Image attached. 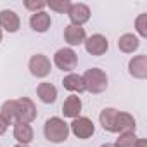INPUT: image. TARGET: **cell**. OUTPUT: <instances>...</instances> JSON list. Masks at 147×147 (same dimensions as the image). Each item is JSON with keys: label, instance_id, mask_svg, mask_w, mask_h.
Listing matches in <instances>:
<instances>
[{"label": "cell", "instance_id": "52a82bcc", "mask_svg": "<svg viewBox=\"0 0 147 147\" xmlns=\"http://www.w3.org/2000/svg\"><path fill=\"white\" fill-rule=\"evenodd\" d=\"M16 106H18V121H23V123H31L36 119V106L33 104L31 99L28 97H21V99H16Z\"/></svg>", "mask_w": 147, "mask_h": 147}, {"label": "cell", "instance_id": "d4e9b609", "mask_svg": "<svg viewBox=\"0 0 147 147\" xmlns=\"http://www.w3.org/2000/svg\"><path fill=\"white\" fill-rule=\"evenodd\" d=\"M7 128H9V123H7L2 116H0V135H4V133L7 131Z\"/></svg>", "mask_w": 147, "mask_h": 147}, {"label": "cell", "instance_id": "4316f807", "mask_svg": "<svg viewBox=\"0 0 147 147\" xmlns=\"http://www.w3.org/2000/svg\"><path fill=\"white\" fill-rule=\"evenodd\" d=\"M2 38H4V31H2V28H0V42H2Z\"/></svg>", "mask_w": 147, "mask_h": 147}, {"label": "cell", "instance_id": "7a4b0ae2", "mask_svg": "<svg viewBox=\"0 0 147 147\" xmlns=\"http://www.w3.org/2000/svg\"><path fill=\"white\" fill-rule=\"evenodd\" d=\"M85 82V88L90 94H102L107 88V75L100 67H90L82 75Z\"/></svg>", "mask_w": 147, "mask_h": 147}, {"label": "cell", "instance_id": "44dd1931", "mask_svg": "<svg viewBox=\"0 0 147 147\" xmlns=\"http://www.w3.org/2000/svg\"><path fill=\"white\" fill-rule=\"evenodd\" d=\"M137 144H138V137L135 135V131H130V133H119V137L116 138L113 145L114 147H137Z\"/></svg>", "mask_w": 147, "mask_h": 147}, {"label": "cell", "instance_id": "9a60e30c", "mask_svg": "<svg viewBox=\"0 0 147 147\" xmlns=\"http://www.w3.org/2000/svg\"><path fill=\"white\" fill-rule=\"evenodd\" d=\"M82 107H83L82 99H80L78 95L73 94V95H69V97L64 100V104H62V114H64V118H71V119H75V118H78V116H80Z\"/></svg>", "mask_w": 147, "mask_h": 147}, {"label": "cell", "instance_id": "7402d4cb", "mask_svg": "<svg viewBox=\"0 0 147 147\" xmlns=\"http://www.w3.org/2000/svg\"><path fill=\"white\" fill-rule=\"evenodd\" d=\"M47 7H50V11H55L59 14H67L69 7H71V2L69 0H49L47 2Z\"/></svg>", "mask_w": 147, "mask_h": 147}, {"label": "cell", "instance_id": "6da1fadb", "mask_svg": "<svg viewBox=\"0 0 147 147\" xmlns=\"http://www.w3.org/2000/svg\"><path fill=\"white\" fill-rule=\"evenodd\" d=\"M69 133H71L69 131V125L62 118H59V116L49 118L45 121V125H43V135L52 144H62V142H66L67 137H69Z\"/></svg>", "mask_w": 147, "mask_h": 147}, {"label": "cell", "instance_id": "e0dca14e", "mask_svg": "<svg viewBox=\"0 0 147 147\" xmlns=\"http://www.w3.org/2000/svg\"><path fill=\"white\" fill-rule=\"evenodd\" d=\"M138 47H140V40H138V36L133 35V33H125V35H121L119 40H118V49H119L123 54H133Z\"/></svg>", "mask_w": 147, "mask_h": 147}, {"label": "cell", "instance_id": "ac0fdd59", "mask_svg": "<svg viewBox=\"0 0 147 147\" xmlns=\"http://www.w3.org/2000/svg\"><path fill=\"white\" fill-rule=\"evenodd\" d=\"M36 95L43 104H54L57 99V88L49 82H42L36 87Z\"/></svg>", "mask_w": 147, "mask_h": 147}, {"label": "cell", "instance_id": "8992f818", "mask_svg": "<svg viewBox=\"0 0 147 147\" xmlns=\"http://www.w3.org/2000/svg\"><path fill=\"white\" fill-rule=\"evenodd\" d=\"M83 45H85V50H87L90 55H95V57L104 55V54L107 52V49H109L107 38H106L104 35H100V33H95V35L87 36L85 42H83Z\"/></svg>", "mask_w": 147, "mask_h": 147}, {"label": "cell", "instance_id": "2e32d148", "mask_svg": "<svg viewBox=\"0 0 147 147\" xmlns=\"http://www.w3.org/2000/svg\"><path fill=\"white\" fill-rule=\"evenodd\" d=\"M50 24H52L50 14H47L45 11L35 12V14H31V18H30V26H31V30L36 31V33H45V31H49Z\"/></svg>", "mask_w": 147, "mask_h": 147}, {"label": "cell", "instance_id": "3957f363", "mask_svg": "<svg viewBox=\"0 0 147 147\" xmlns=\"http://www.w3.org/2000/svg\"><path fill=\"white\" fill-rule=\"evenodd\" d=\"M54 64L62 71H73L78 66V55L73 49L62 47L54 54Z\"/></svg>", "mask_w": 147, "mask_h": 147}, {"label": "cell", "instance_id": "ba28073f", "mask_svg": "<svg viewBox=\"0 0 147 147\" xmlns=\"http://www.w3.org/2000/svg\"><path fill=\"white\" fill-rule=\"evenodd\" d=\"M69 21L71 24L75 26H83L85 23L90 21V7L83 2H76V4H71L69 11H67Z\"/></svg>", "mask_w": 147, "mask_h": 147}, {"label": "cell", "instance_id": "83f0119b", "mask_svg": "<svg viewBox=\"0 0 147 147\" xmlns=\"http://www.w3.org/2000/svg\"><path fill=\"white\" fill-rule=\"evenodd\" d=\"M14 147H30V145H21V144H16Z\"/></svg>", "mask_w": 147, "mask_h": 147}, {"label": "cell", "instance_id": "277c9868", "mask_svg": "<svg viewBox=\"0 0 147 147\" xmlns=\"http://www.w3.org/2000/svg\"><path fill=\"white\" fill-rule=\"evenodd\" d=\"M28 67L35 78H47L52 71V62L45 54H35L30 57Z\"/></svg>", "mask_w": 147, "mask_h": 147}, {"label": "cell", "instance_id": "484cf974", "mask_svg": "<svg viewBox=\"0 0 147 147\" xmlns=\"http://www.w3.org/2000/svg\"><path fill=\"white\" fill-rule=\"evenodd\" d=\"M100 147H114V145H113V144H102Z\"/></svg>", "mask_w": 147, "mask_h": 147}, {"label": "cell", "instance_id": "603a6c76", "mask_svg": "<svg viewBox=\"0 0 147 147\" xmlns=\"http://www.w3.org/2000/svg\"><path fill=\"white\" fill-rule=\"evenodd\" d=\"M135 30L142 38H147V12L138 14V18L135 19Z\"/></svg>", "mask_w": 147, "mask_h": 147}, {"label": "cell", "instance_id": "5bb4252c", "mask_svg": "<svg viewBox=\"0 0 147 147\" xmlns=\"http://www.w3.org/2000/svg\"><path fill=\"white\" fill-rule=\"evenodd\" d=\"M62 85H64V88H66L67 92L75 94V95L87 92L85 82H83L82 75H76V73H69V75H66V76L62 78Z\"/></svg>", "mask_w": 147, "mask_h": 147}, {"label": "cell", "instance_id": "7c38bea8", "mask_svg": "<svg viewBox=\"0 0 147 147\" xmlns=\"http://www.w3.org/2000/svg\"><path fill=\"white\" fill-rule=\"evenodd\" d=\"M87 38V33H85V28L83 26H75V24H67L64 28V40L66 43L71 47H76V45H82Z\"/></svg>", "mask_w": 147, "mask_h": 147}, {"label": "cell", "instance_id": "30bf717a", "mask_svg": "<svg viewBox=\"0 0 147 147\" xmlns=\"http://www.w3.org/2000/svg\"><path fill=\"white\" fill-rule=\"evenodd\" d=\"M0 28H2V31H7V33H16L21 28V19L18 12L11 9L0 11Z\"/></svg>", "mask_w": 147, "mask_h": 147}, {"label": "cell", "instance_id": "9c48e42d", "mask_svg": "<svg viewBox=\"0 0 147 147\" xmlns=\"http://www.w3.org/2000/svg\"><path fill=\"white\" fill-rule=\"evenodd\" d=\"M128 73L135 80H145L147 78V55L145 54L133 55L128 62Z\"/></svg>", "mask_w": 147, "mask_h": 147}, {"label": "cell", "instance_id": "d6986e66", "mask_svg": "<svg viewBox=\"0 0 147 147\" xmlns=\"http://www.w3.org/2000/svg\"><path fill=\"white\" fill-rule=\"evenodd\" d=\"M0 116H2L9 125H14L18 121V106H16V99H9L0 106Z\"/></svg>", "mask_w": 147, "mask_h": 147}, {"label": "cell", "instance_id": "5b68a950", "mask_svg": "<svg viewBox=\"0 0 147 147\" xmlns=\"http://www.w3.org/2000/svg\"><path fill=\"white\" fill-rule=\"evenodd\" d=\"M69 131L75 135L76 138L87 140V138H90L95 133V125H94V121L90 118L78 116V118L73 119V123L69 125Z\"/></svg>", "mask_w": 147, "mask_h": 147}, {"label": "cell", "instance_id": "cb8c5ba5", "mask_svg": "<svg viewBox=\"0 0 147 147\" xmlns=\"http://www.w3.org/2000/svg\"><path fill=\"white\" fill-rule=\"evenodd\" d=\"M24 7L35 14V12H42L45 9L47 2H45V0H24Z\"/></svg>", "mask_w": 147, "mask_h": 147}, {"label": "cell", "instance_id": "4fadbf2b", "mask_svg": "<svg viewBox=\"0 0 147 147\" xmlns=\"http://www.w3.org/2000/svg\"><path fill=\"white\" fill-rule=\"evenodd\" d=\"M14 138L18 140V144L21 145H30L35 133H33V128L30 123H23V121H16L14 125Z\"/></svg>", "mask_w": 147, "mask_h": 147}, {"label": "cell", "instance_id": "8fae6325", "mask_svg": "<svg viewBox=\"0 0 147 147\" xmlns=\"http://www.w3.org/2000/svg\"><path fill=\"white\" fill-rule=\"evenodd\" d=\"M135 128H137V123H135V118L130 113H125V111L116 113L114 133H130V131H135Z\"/></svg>", "mask_w": 147, "mask_h": 147}, {"label": "cell", "instance_id": "ffe728a7", "mask_svg": "<svg viewBox=\"0 0 147 147\" xmlns=\"http://www.w3.org/2000/svg\"><path fill=\"white\" fill-rule=\"evenodd\" d=\"M116 113H118V109H114V107H106V109H102L100 114H99V121H100L102 128H104L106 131H109V133H114Z\"/></svg>", "mask_w": 147, "mask_h": 147}]
</instances>
